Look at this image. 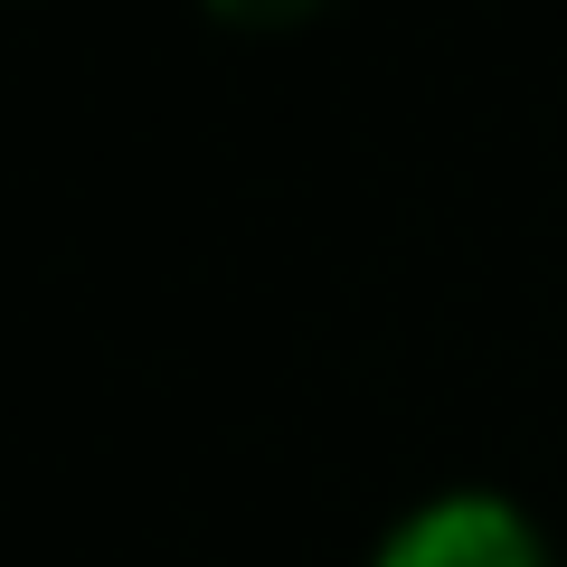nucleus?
Instances as JSON below:
<instances>
[{
    "label": "nucleus",
    "mask_w": 567,
    "mask_h": 567,
    "mask_svg": "<svg viewBox=\"0 0 567 567\" xmlns=\"http://www.w3.org/2000/svg\"><path fill=\"white\" fill-rule=\"evenodd\" d=\"M379 567H539V539L502 502H435L388 539Z\"/></svg>",
    "instance_id": "1"
},
{
    "label": "nucleus",
    "mask_w": 567,
    "mask_h": 567,
    "mask_svg": "<svg viewBox=\"0 0 567 567\" xmlns=\"http://www.w3.org/2000/svg\"><path fill=\"white\" fill-rule=\"evenodd\" d=\"M218 10L227 20H303L312 0H218Z\"/></svg>",
    "instance_id": "2"
}]
</instances>
